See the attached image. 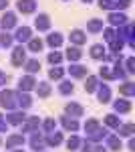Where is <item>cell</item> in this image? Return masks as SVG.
Returning a JSON list of instances; mask_svg holds the SVG:
<instances>
[{
	"mask_svg": "<svg viewBox=\"0 0 135 152\" xmlns=\"http://www.w3.org/2000/svg\"><path fill=\"white\" fill-rule=\"evenodd\" d=\"M14 94L12 91H2L0 94V104L4 105V107H14Z\"/></svg>",
	"mask_w": 135,
	"mask_h": 152,
	"instance_id": "cell-1",
	"label": "cell"
},
{
	"mask_svg": "<svg viewBox=\"0 0 135 152\" xmlns=\"http://www.w3.org/2000/svg\"><path fill=\"white\" fill-rule=\"evenodd\" d=\"M14 24H16V16H14L12 12H6V14L2 16V26H4V28H12Z\"/></svg>",
	"mask_w": 135,
	"mask_h": 152,
	"instance_id": "cell-2",
	"label": "cell"
},
{
	"mask_svg": "<svg viewBox=\"0 0 135 152\" xmlns=\"http://www.w3.org/2000/svg\"><path fill=\"white\" fill-rule=\"evenodd\" d=\"M30 146H32V150H43V146H45V140H43V136H38V134H34L32 138H30Z\"/></svg>",
	"mask_w": 135,
	"mask_h": 152,
	"instance_id": "cell-3",
	"label": "cell"
},
{
	"mask_svg": "<svg viewBox=\"0 0 135 152\" xmlns=\"http://www.w3.org/2000/svg\"><path fill=\"white\" fill-rule=\"evenodd\" d=\"M18 10L20 12H32L34 10V2L32 0H18Z\"/></svg>",
	"mask_w": 135,
	"mask_h": 152,
	"instance_id": "cell-4",
	"label": "cell"
},
{
	"mask_svg": "<svg viewBox=\"0 0 135 152\" xmlns=\"http://www.w3.org/2000/svg\"><path fill=\"white\" fill-rule=\"evenodd\" d=\"M22 61H24V49L16 47L14 49V55H12V63H14V65H20Z\"/></svg>",
	"mask_w": 135,
	"mask_h": 152,
	"instance_id": "cell-5",
	"label": "cell"
},
{
	"mask_svg": "<svg viewBox=\"0 0 135 152\" xmlns=\"http://www.w3.org/2000/svg\"><path fill=\"white\" fill-rule=\"evenodd\" d=\"M45 142L48 144V146H58V144L63 142V134H61V132H56V134H51V136H48Z\"/></svg>",
	"mask_w": 135,
	"mask_h": 152,
	"instance_id": "cell-6",
	"label": "cell"
},
{
	"mask_svg": "<svg viewBox=\"0 0 135 152\" xmlns=\"http://www.w3.org/2000/svg\"><path fill=\"white\" fill-rule=\"evenodd\" d=\"M71 41H73V43H77V45H81V43H85V41H87V37H85L83 31H73V33H71Z\"/></svg>",
	"mask_w": 135,
	"mask_h": 152,
	"instance_id": "cell-7",
	"label": "cell"
},
{
	"mask_svg": "<svg viewBox=\"0 0 135 152\" xmlns=\"http://www.w3.org/2000/svg\"><path fill=\"white\" fill-rule=\"evenodd\" d=\"M16 39H18V41H30V28H28V26H22V28H18V33H16Z\"/></svg>",
	"mask_w": 135,
	"mask_h": 152,
	"instance_id": "cell-8",
	"label": "cell"
},
{
	"mask_svg": "<svg viewBox=\"0 0 135 152\" xmlns=\"http://www.w3.org/2000/svg\"><path fill=\"white\" fill-rule=\"evenodd\" d=\"M36 28H40V31H46V28H48V16H46V14H40V16H38V18H36Z\"/></svg>",
	"mask_w": 135,
	"mask_h": 152,
	"instance_id": "cell-9",
	"label": "cell"
},
{
	"mask_svg": "<svg viewBox=\"0 0 135 152\" xmlns=\"http://www.w3.org/2000/svg\"><path fill=\"white\" fill-rule=\"evenodd\" d=\"M24 138L22 134H18V136H10L8 140H6V148H12V146H18V144H22Z\"/></svg>",
	"mask_w": 135,
	"mask_h": 152,
	"instance_id": "cell-10",
	"label": "cell"
},
{
	"mask_svg": "<svg viewBox=\"0 0 135 152\" xmlns=\"http://www.w3.org/2000/svg\"><path fill=\"white\" fill-rule=\"evenodd\" d=\"M107 146H109L111 150H119V148H121V140H119L117 136H109V140H107Z\"/></svg>",
	"mask_w": 135,
	"mask_h": 152,
	"instance_id": "cell-11",
	"label": "cell"
},
{
	"mask_svg": "<svg viewBox=\"0 0 135 152\" xmlns=\"http://www.w3.org/2000/svg\"><path fill=\"white\" fill-rule=\"evenodd\" d=\"M85 130L89 132V136H91V134H95V132L99 130V122H97V120H89V122L85 124Z\"/></svg>",
	"mask_w": 135,
	"mask_h": 152,
	"instance_id": "cell-12",
	"label": "cell"
},
{
	"mask_svg": "<svg viewBox=\"0 0 135 152\" xmlns=\"http://www.w3.org/2000/svg\"><path fill=\"white\" fill-rule=\"evenodd\" d=\"M63 126H65L69 132H75V130L79 128V124H77L75 120H69V118H63Z\"/></svg>",
	"mask_w": 135,
	"mask_h": 152,
	"instance_id": "cell-13",
	"label": "cell"
},
{
	"mask_svg": "<svg viewBox=\"0 0 135 152\" xmlns=\"http://www.w3.org/2000/svg\"><path fill=\"white\" fill-rule=\"evenodd\" d=\"M61 43H63V37L58 35V33H53V35L48 37V45L51 47H58Z\"/></svg>",
	"mask_w": 135,
	"mask_h": 152,
	"instance_id": "cell-14",
	"label": "cell"
},
{
	"mask_svg": "<svg viewBox=\"0 0 135 152\" xmlns=\"http://www.w3.org/2000/svg\"><path fill=\"white\" fill-rule=\"evenodd\" d=\"M79 146H81V140L77 138V136H71V138L67 140V148L69 150H77Z\"/></svg>",
	"mask_w": 135,
	"mask_h": 152,
	"instance_id": "cell-15",
	"label": "cell"
},
{
	"mask_svg": "<svg viewBox=\"0 0 135 152\" xmlns=\"http://www.w3.org/2000/svg\"><path fill=\"white\" fill-rule=\"evenodd\" d=\"M129 107H131V104H129V102H125V99L115 102V110H117V112H129Z\"/></svg>",
	"mask_w": 135,
	"mask_h": 152,
	"instance_id": "cell-16",
	"label": "cell"
},
{
	"mask_svg": "<svg viewBox=\"0 0 135 152\" xmlns=\"http://www.w3.org/2000/svg\"><path fill=\"white\" fill-rule=\"evenodd\" d=\"M34 87V79L28 75V77H24V79H20V89H32Z\"/></svg>",
	"mask_w": 135,
	"mask_h": 152,
	"instance_id": "cell-17",
	"label": "cell"
},
{
	"mask_svg": "<svg viewBox=\"0 0 135 152\" xmlns=\"http://www.w3.org/2000/svg\"><path fill=\"white\" fill-rule=\"evenodd\" d=\"M28 47H30V51H34V53H38V51L43 49V41H40V39H30Z\"/></svg>",
	"mask_w": 135,
	"mask_h": 152,
	"instance_id": "cell-18",
	"label": "cell"
},
{
	"mask_svg": "<svg viewBox=\"0 0 135 152\" xmlns=\"http://www.w3.org/2000/svg\"><path fill=\"white\" fill-rule=\"evenodd\" d=\"M67 112L69 114H75V116H83V107L77 104H69L67 105Z\"/></svg>",
	"mask_w": 135,
	"mask_h": 152,
	"instance_id": "cell-19",
	"label": "cell"
},
{
	"mask_svg": "<svg viewBox=\"0 0 135 152\" xmlns=\"http://www.w3.org/2000/svg\"><path fill=\"white\" fill-rule=\"evenodd\" d=\"M103 51H105V49H103L101 45H95V47L91 49V57H93V59H101L103 55H105Z\"/></svg>",
	"mask_w": 135,
	"mask_h": 152,
	"instance_id": "cell-20",
	"label": "cell"
},
{
	"mask_svg": "<svg viewBox=\"0 0 135 152\" xmlns=\"http://www.w3.org/2000/svg\"><path fill=\"white\" fill-rule=\"evenodd\" d=\"M36 126H38V118H32V120H28L22 126V132H30V130H34Z\"/></svg>",
	"mask_w": 135,
	"mask_h": 152,
	"instance_id": "cell-21",
	"label": "cell"
},
{
	"mask_svg": "<svg viewBox=\"0 0 135 152\" xmlns=\"http://www.w3.org/2000/svg\"><path fill=\"white\" fill-rule=\"evenodd\" d=\"M109 95H111L109 87H107V85H103L101 89H99V97H101V102H103V104H105V102H109Z\"/></svg>",
	"mask_w": 135,
	"mask_h": 152,
	"instance_id": "cell-22",
	"label": "cell"
},
{
	"mask_svg": "<svg viewBox=\"0 0 135 152\" xmlns=\"http://www.w3.org/2000/svg\"><path fill=\"white\" fill-rule=\"evenodd\" d=\"M71 73H73L75 77H83V75L87 73V67H81V65H75V67H71Z\"/></svg>",
	"mask_w": 135,
	"mask_h": 152,
	"instance_id": "cell-23",
	"label": "cell"
},
{
	"mask_svg": "<svg viewBox=\"0 0 135 152\" xmlns=\"http://www.w3.org/2000/svg\"><path fill=\"white\" fill-rule=\"evenodd\" d=\"M125 18H127L125 14H111V16H109L111 24H123V23H125Z\"/></svg>",
	"mask_w": 135,
	"mask_h": 152,
	"instance_id": "cell-24",
	"label": "cell"
},
{
	"mask_svg": "<svg viewBox=\"0 0 135 152\" xmlns=\"http://www.w3.org/2000/svg\"><path fill=\"white\" fill-rule=\"evenodd\" d=\"M48 94H51V85H48V83H40V85H38V95H40V97H46Z\"/></svg>",
	"mask_w": 135,
	"mask_h": 152,
	"instance_id": "cell-25",
	"label": "cell"
},
{
	"mask_svg": "<svg viewBox=\"0 0 135 152\" xmlns=\"http://www.w3.org/2000/svg\"><path fill=\"white\" fill-rule=\"evenodd\" d=\"M38 69H40V63H38L36 59H32V61H28V63H26V71L34 73V71H38Z\"/></svg>",
	"mask_w": 135,
	"mask_h": 152,
	"instance_id": "cell-26",
	"label": "cell"
},
{
	"mask_svg": "<svg viewBox=\"0 0 135 152\" xmlns=\"http://www.w3.org/2000/svg\"><path fill=\"white\" fill-rule=\"evenodd\" d=\"M103 28V20H91L89 23V31L91 33H97V31H101Z\"/></svg>",
	"mask_w": 135,
	"mask_h": 152,
	"instance_id": "cell-27",
	"label": "cell"
},
{
	"mask_svg": "<svg viewBox=\"0 0 135 152\" xmlns=\"http://www.w3.org/2000/svg\"><path fill=\"white\" fill-rule=\"evenodd\" d=\"M67 57L71 59V61H77V59H81V51H79V49H69Z\"/></svg>",
	"mask_w": 135,
	"mask_h": 152,
	"instance_id": "cell-28",
	"label": "cell"
},
{
	"mask_svg": "<svg viewBox=\"0 0 135 152\" xmlns=\"http://www.w3.org/2000/svg\"><path fill=\"white\" fill-rule=\"evenodd\" d=\"M24 120V114H10L8 116V122L10 124H18V122H22Z\"/></svg>",
	"mask_w": 135,
	"mask_h": 152,
	"instance_id": "cell-29",
	"label": "cell"
},
{
	"mask_svg": "<svg viewBox=\"0 0 135 152\" xmlns=\"http://www.w3.org/2000/svg\"><path fill=\"white\" fill-rule=\"evenodd\" d=\"M131 132H133V124H127L119 130V136H131Z\"/></svg>",
	"mask_w": 135,
	"mask_h": 152,
	"instance_id": "cell-30",
	"label": "cell"
},
{
	"mask_svg": "<svg viewBox=\"0 0 135 152\" xmlns=\"http://www.w3.org/2000/svg\"><path fill=\"white\" fill-rule=\"evenodd\" d=\"M95 87H97V79H95V77H89L87 83H85V89H87V91H93Z\"/></svg>",
	"mask_w": 135,
	"mask_h": 152,
	"instance_id": "cell-31",
	"label": "cell"
},
{
	"mask_svg": "<svg viewBox=\"0 0 135 152\" xmlns=\"http://www.w3.org/2000/svg\"><path fill=\"white\" fill-rule=\"evenodd\" d=\"M0 43H2L4 47H10V45H12V37H8L6 33H4V35L0 37Z\"/></svg>",
	"mask_w": 135,
	"mask_h": 152,
	"instance_id": "cell-32",
	"label": "cell"
},
{
	"mask_svg": "<svg viewBox=\"0 0 135 152\" xmlns=\"http://www.w3.org/2000/svg\"><path fill=\"white\" fill-rule=\"evenodd\" d=\"M61 91H63V94H73V83L65 81L63 85H61Z\"/></svg>",
	"mask_w": 135,
	"mask_h": 152,
	"instance_id": "cell-33",
	"label": "cell"
},
{
	"mask_svg": "<svg viewBox=\"0 0 135 152\" xmlns=\"http://www.w3.org/2000/svg\"><path fill=\"white\" fill-rule=\"evenodd\" d=\"M105 124H107V126H119V118H115V116H107Z\"/></svg>",
	"mask_w": 135,
	"mask_h": 152,
	"instance_id": "cell-34",
	"label": "cell"
},
{
	"mask_svg": "<svg viewBox=\"0 0 135 152\" xmlns=\"http://www.w3.org/2000/svg\"><path fill=\"white\" fill-rule=\"evenodd\" d=\"M61 59H63V57H61V53H56V51H55V53H51V55H48V61H51V63H58Z\"/></svg>",
	"mask_w": 135,
	"mask_h": 152,
	"instance_id": "cell-35",
	"label": "cell"
},
{
	"mask_svg": "<svg viewBox=\"0 0 135 152\" xmlns=\"http://www.w3.org/2000/svg\"><path fill=\"white\" fill-rule=\"evenodd\" d=\"M48 75H51L53 79H58V77L63 75V69H58V67H56V69H51V73H48Z\"/></svg>",
	"mask_w": 135,
	"mask_h": 152,
	"instance_id": "cell-36",
	"label": "cell"
},
{
	"mask_svg": "<svg viewBox=\"0 0 135 152\" xmlns=\"http://www.w3.org/2000/svg\"><path fill=\"white\" fill-rule=\"evenodd\" d=\"M18 104L22 105V107H28V105H30V97H28V95H20V102H18Z\"/></svg>",
	"mask_w": 135,
	"mask_h": 152,
	"instance_id": "cell-37",
	"label": "cell"
},
{
	"mask_svg": "<svg viewBox=\"0 0 135 152\" xmlns=\"http://www.w3.org/2000/svg\"><path fill=\"white\" fill-rule=\"evenodd\" d=\"M56 124H55V120H46L45 122V130L46 132H53V128H55Z\"/></svg>",
	"mask_w": 135,
	"mask_h": 152,
	"instance_id": "cell-38",
	"label": "cell"
},
{
	"mask_svg": "<svg viewBox=\"0 0 135 152\" xmlns=\"http://www.w3.org/2000/svg\"><path fill=\"white\" fill-rule=\"evenodd\" d=\"M121 94H133V83H127L121 87Z\"/></svg>",
	"mask_w": 135,
	"mask_h": 152,
	"instance_id": "cell-39",
	"label": "cell"
},
{
	"mask_svg": "<svg viewBox=\"0 0 135 152\" xmlns=\"http://www.w3.org/2000/svg\"><path fill=\"white\" fill-rule=\"evenodd\" d=\"M127 71H129V73L133 71V59H127Z\"/></svg>",
	"mask_w": 135,
	"mask_h": 152,
	"instance_id": "cell-40",
	"label": "cell"
},
{
	"mask_svg": "<svg viewBox=\"0 0 135 152\" xmlns=\"http://www.w3.org/2000/svg\"><path fill=\"white\" fill-rule=\"evenodd\" d=\"M6 4H8V0H0V10H2V8H6Z\"/></svg>",
	"mask_w": 135,
	"mask_h": 152,
	"instance_id": "cell-41",
	"label": "cell"
},
{
	"mask_svg": "<svg viewBox=\"0 0 135 152\" xmlns=\"http://www.w3.org/2000/svg\"><path fill=\"white\" fill-rule=\"evenodd\" d=\"M95 152H107V150H105L103 146H97V148H95Z\"/></svg>",
	"mask_w": 135,
	"mask_h": 152,
	"instance_id": "cell-42",
	"label": "cell"
},
{
	"mask_svg": "<svg viewBox=\"0 0 135 152\" xmlns=\"http://www.w3.org/2000/svg\"><path fill=\"white\" fill-rule=\"evenodd\" d=\"M83 2H89V0H83Z\"/></svg>",
	"mask_w": 135,
	"mask_h": 152,
	"instance_id": "cell-43",
	"label": "cell"
},
{
	"mask_svg": "<svg viewBox=\"0 0 135 152\" xmlns=\"http://www.w3.org/2000/svg\"><path fill=\"white\" fill-rule=\"evenodd\" d=\"M18 152H22V150H18Z\"/></svg>",
	"mask_w": 135,
	"mask_h": 152,
	"instance_id": "cell-44",
	"label": "cell"
}]
</instances>
